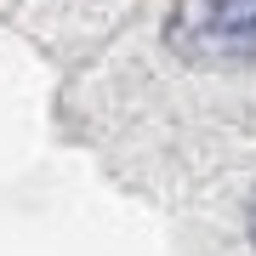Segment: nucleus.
<instances>
[{
	"label": "nucleus",
	"instance_id": "obj_1",
	"mask_svg": "<svg viewBox=\"0 0 256 256\" xmlns=\"http://www.w3.org/2000/svg\"><path fill=\"white\" fill-rule=\"evenodd\" d=\"M165 34L176 57L200 68L256 63V0H176Z\"/></svg>",
	"mask_w": 256,
	"mask_h": 256
},
{
	"label": "nucleus",
	"instance_id": "obj_2",
	"mask_svg": "<svg viewBox=\"0 0 256 256\" xmlns=\"http://www.w3.org/2000/svg\"><path fill=\"white\" fill-rule=\"evenodd\" d=\"M245 228H250V239H256V188H250V205H245Z\"/></svg>",
	"mask_w": 256,
	"mask_h": 256
}]
</instances>
